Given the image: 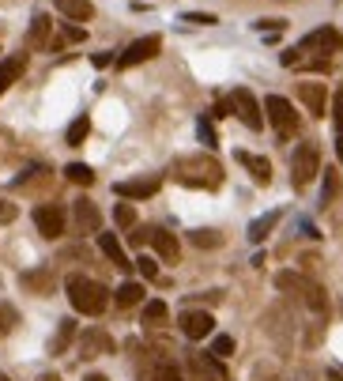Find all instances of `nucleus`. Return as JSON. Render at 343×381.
Masks as SVG:
<instances>
[{
	"instance_id": "nucleus-32",
	"label": "nucleus",
	"mask_w": 343,
	"mask_h": 381,
	"mask_svg": "<svg viewBox=\"0 0 343 381\" xmlns=\"http://www.w3.org/2000/svg\"><path fill=\"white\" fill-rule=\"evenodd\" d=\"M113 223H117V227H132V223H136V208H132V204H117L113 208Z\"/></svg>"
},
{
	"instance_id": "nucleus-4",
	"label": "nucleus",
	"mask_w": 343,
	"mask_h": 381,
	"mask_svg": "<svg viewBox=\"0 0 343 381\" xmlns=\"http://www.w3.org/2000/svg\"><path fill=\"white\" fill-rule=\"evenodd\" d=\"M290 174H295V189H306L309 181L321 174V155H317V143H298L295 159H290Z\"/></svg>"
},
{
	"instance_id": "nucleus-40",
	"label": "nucleus",
	"mask_w": 343,
	"mask_h": 381,
	"mask_svg": "<svg viewBox=\"0 0 343 381\" xmlns=\"http://www.w3.org/2000/svg\"><path fill=\"white\" fill-rule=\"evenodd\" d=\"M128 242H132V245H143V242H151V227H140L136 234H128Z\"/></svg>"
},
{
	"instance_id": "nucleus-34",
	"label": "nucleus",
	"mask_w": 343,
	"mask_h": 381,
	"mask_svg": "<svg viewBox=\"0 0 343 381\" xmlns=\"http://www.w3.org/2000/svg\"><path fill=\"white\" fill-rule=\"evenodd\" d=\"M196 133H200V140L208 143V148H215V128H211V121H208V117H200V121H196Z\"/></svg>"
},
{
	"instance_id": "nucleus-5",
	"label": "nucleus",
	"mask_w": 343,
	"mask_h": 381,
	"mask_svg": "<svg viewBox=\"0 0 343 381\" xmlns=\"http://www.w3.org/2000/svg\"><path fill=\"white\" fill-rule=\"evenodd\" d=\"M264 117L272 121V128L280 136H295L298 133V113H295V106H290L283 95H268V98H264Z\"/></svg>"
},
{
	"instance_id": "nucleus-13",
	"label": "nucleus",
	"mask_w": 343,
	"mask_h": 381,
	"mask_svg": "<svg viewBox=\"0 0 343 381\" xmlns=\"http://www.w3.org/2000/svg\"><path fill=\"white\" fill-rule=\"evenodd\" d=\"M98 355H113V340L102 332V328H91L79 340V359H98Z\"/></svg>"
},
{
	"instance_id": "nucleus-19",
	"label": "nucleus",
	"mask_w": 343,
	"mask_h": 381,
	"mask_svg": "<svg viewBox=\"0 0 343 381\" xmlns=\"http://www.w3.org/2000/svg\"><path fill=\"white\" fill-rule=\"evenodd\" d=\"M23 68H26V54H16V57H4V61H0V95H4V91L19 80Z\"/></svg>"
},
{
	"instance_id": "nucleus-21",
	"label": "nucleus",
	"mask_w": 343,
	"mask_h": 381,
	"mask_svg": "<svg viewBox=\"0 0 343 381\" xmlns=\"http://www.w3.org/2000/svg\"><path fill=\"white\" fill-rule=\"evenodd\" d=\"M57 4V11L61 16H68V19H76V23H83V19H91L95 16V8H91V0H53Z\"/></svg>"
},
{
	"instance_id": "nucleus-37",
	"label": "nucleus",
	"mask_w": 343,
	"mask_h": 381,
	"mask_svg": "<svg viewBox=\"0 0 343 381\" xmlns=\"http://www.w3.org/2000/svg\"><path fill=\"white\" fill-rule=\"evenodd\" d=\"M151 381H181V370L178 366H158V370L151 374Z\"/></svg>"
},
{
	"instance_id": "nucleus-11",
	"label": "nucleus",
	"mask_w": 343,
	"mask_h": 381,
	"mask_svg": "<svg viewBox=\"0 0 343 381\" xmlns=\"http://www.w3.org/2000/svg\"><path fill=\"white\" fill-rule=\"evenodd\" d=\"M185 374H189V381H222V366H219L215 355L193 351L189 359H185Z\"/></svg>"
},
{
	"instance_id": "nucleus-20",
	"label": "nucleus",
	"mask_w": 343,
	"mask_h": 381,
	"mask_svg": "<svg viewBox=\"0 0 343 381\" xmlns=\"http://www.w3.org/2000/svg\"><path fill=\"white\" fill-rule=\"evenodd\" d=\"M53 272L49 268H34V272H23V287L26 291H38V295H49L53 291Z\"/></svg>"
},
{
	"instance_id": "nucleus-48",
	"label": "nucleus",
	"mask_w": 343,
	"mask_h": 381,
	"mask_svg": "<svg viewBox=\"0 0 343 381\" xmlns=\"http://www.w3.org/2000/svg\"><path fill=\"white\" fill-rule=\"evenodd\" d=\"M0 381H8V377H4V374H0Z\"/></svg>"
},
{
	"instance_id": "nucleus-47",
	"label": "nucleus",
	"mask_w": 343,
	"mask_h": 381,
	"mask_svg": "<svg viewBox=\"0 0 343 381\" xmlns=\"http://www.w3.org/2000/svg\"><path fill=\"white\" fill-rule=\"evenodd\" d=\"M38 381H61L57 374H42V377H38Z\"/></svg>"
},
{
	"instance_id": "nucleus-46",
	"label": "nucleus",
	"mask_w": 343,
	"mask_h": 381,
	"mask_svg": "<svg viewBox=\"0 0 343 381\" xmlns=\"http://www.w3.org/2000/svg\"><path fill=\"white\" fill-rule=\"evenodd\" d=\"M83 381H106V374H87Z\"/></svg>"
},
{
	"instance_id": "nucleus-35",
	"label": "nucleus",
	"mask_w": 343,
	"mask_h": 381,
	"mask_svg": "<svg viewBox=\"0 0 343 381\" xmlns=\"http://www.w3.org/2000/svg\"><path fill=\"white\" fill-rule=\"evenodd\" d=\"M339 193V181L336 174H324V193H321V204H332V196Z\"/></svg>"
},
{
	"instance_id": "nucleus-12",
	"label": "nucleus",
	"mask_w": 343,
	"mask_h": 381,
	"mask_svg": "<svg viewBox=\"0 0 343 381\" xmlns=\"http://www.w3.org/2000/svg\"><path fill=\"white\" fill-rule=\"evenodd\" d=\"M178 325H181V332L189 336V340H204V336H211L215 318H211L208 310H185L181 318H178Z\"/></svg>"
},
{
	"instance_id": "nucleus-44",
	"label": "nucleus",
	"mask_w": 343,
	"mask_h": 381,
	"mask_svg": "<svg viewBox=\"0 0 343 381\" xmlns=\"http://www.w3.org/2000/svg\"><path fill=\"white\" fill-rule=\"evenodd\" d=\"M336 155H339V163H343V133L336 136Z\"/></svg>"
},
{
	"instance_id": "nucleus-38",
	"label": "nucleus",
	"mask_w": 343,
	"mask_h": 381,
	"mask_svg": "<svg viewBox=\"0 0 343 381\" xmlns=\"http://www.w3.org/2000/svg\"><path fill=\"white\" fill-rule=\"evenodd\" d=\"M332 121H336V128L343 133V87H339V95H336V102H332Z\"/></svg>"
},
{
	"instance_id": "nucleus-30",
	"label": "nucleus",
	"mask_w": 343,
	"mask_h": 381,
	"mask_svg": "<svg viewBox=\"0 0 343 381\" xmlns=\"http://www.w3.org/2000/svg\"><path fill=\"white\" fill-rule=\"evenodd\" d=\"M189 238H193V245H200V249H215V245H222V234H219V230H193Z\"/></svg>"
},
{
	"instance_id": "nucleus-9",
	"label": "nucleus",
	"mask_w": 343,
	"mask_h": 381,
	"mask_svg": "<svg viewBox=\"0 0 343 381\" xmlns=\"http://www.w3.org/2000/svg\"><path fill=\"white\" fill-rule=\"evenodd\" d=\"M158 49H163V38L158 34H143V38H136L121 57H117V68H132V64H143V61H151Z\"/></svg>"
},
{
	"instance_id": "nucleus-41",
	"label": "nucleus",
	"mask_w": 343,
	"mask_h": 381,
	"mask_svg": "<svg viewBox=\"0 0 343 381\" xmlns=\"http://www.w3.org/2000/svg\"><path fill=\"white\" fill-rule=\"evenodd\" d=\"M211 113H215V117H230V113H234L230 98H219V102H215V110H211Z\"/></svg>"
},
{
	"instance_id": "nucleus-1",
	"label": "nucleus",
	"mask_w": 343,
	"mask_h": 381,
	"mask_svg": "<svg viewBox=\"0 0 343 381\" xmlns=\"http://www.w3.org/2000/svg\"><path fill=\"white\" fill-rule=\"evenodd\" d=\"M170 174H174L178 186H189V189H219L222 186V166L211 155H181L170 166Z\"/></svg>"
},
{
	"instance_id": "nucleus-16",
	"label": "nucleus",
	"mask_w": 343,
	"mask_h": 381,
	"mask_svg": "<svg viewBox=\"0 0 343 381\" xmlns=\"http://www.w3.org/2000/svg\"><path fill=\"white\" fill-rule=\"evenodd\" d=\"M151 245H155V253L166 260V265H174V260L181 257V245H178V238L170 230H163V227H151Z\"/></svg>"
},
{
	"instance_id": "nucleus-27",
	"label": "nucleus",
	"mask_w": 343,
	"mask_h": 381,
	"mask_svg": "<svg viewBox=\"0 0 343 381\" xmlns=\"http://www.w3.org/2000/svg\"><path fill=\"white\" fill-rule=\"evenodd\" d=\"M64 178L76 181V186H95V170H91L87 163H68L64 166Z\"/></svg>"
},
{
	"instance_id": "nucleus-15",
	"label": "nucleus",
	"mask_w": 343,
	"mask_h": 381,
	"mask_svg": "<svg viewBox=\"0 0 343 381\" xmlns=\"http://www.w3.org/2000/svg\"><path fill=\"white\" fill-rule=\"evenodd\" d=\"M298 98L306 102V110L313 117H324V102H328V87L324 83H298Z\"/></svg>"
},
{
	"instance_id": "nucleus-8",
	"label": "nucleus",
	"mask_w": 343,
	"mask_h": 381,
	"mask_svg": "<svg viewBox=\"0 0 343 381\" xmlns=\"http://www.w3.org/2000/svg\"><path fill=\"white\" fill-rule=\"evenodd\" d=\"M163 189V174H143V178H132V181H117L113 193L125 196V200H148Z\"/></svg>"
},
{
	"instance_id": "nucleus-3",
	"label": "nucleus",
	"mask_w": 343,
	"mask_h": 381,
	"mask_svg": "<svg viewBox=\"0 0 343 381\" xmlns=\"http://www.w3.org/2000/svg\"><path fill=\"white\" fill-rule=\"evenodd\" d=\"M275 287L280 291H290V295H298L313 313H324L328 310V298H324V287L321 283H313L309 275H302V272H280L275 275Z\"/></svg>"
},
{
	"instance_id": "nucleus-6",
	"label": "nucleus",
	"mask_w": 343,
	"mask_h": 381,
	"mask_svg": "<svg viewBox=\"0 0 343 381\" xmlns=\"http://www.w3.org/2000/svg\"><path fill=\"white\" fill-rule=\"evenodd\" d=\"M295 49H298V57H306V54L328 57V54H336V49H343V31H336V27H317V31H309L306 38H302Z\"/></svg>"
},
{
	"instance_id": "nucleus-14",
	"label": "nucleus",
	"mask_w": 343,
	"mask_h": 381,
	"mask_svg": "<svg viewBox=\"0 0 343 381\" xmlns=\"http://www.w3.org/2000/svg\"><path fill=\"white\" fill-rule=\"evenodd\" d=\"M72 212H76V230L79 234H98L102 230V212L91 200H76Z\"/></svg>"
},
{
	"instance_id": "nucleus-2",
	"label": "nucleus",
	"mask_w": 343,
	"mask_h": 381,
	"mask_svg": "<svg viewBox=\"0 0 343 381\" xmlns=\"http://www.w3.org/2000/svg\"><path fill=\"white\" fill-rule=\"evenodd\" d=\"M64 291L76 313H87V318H98V313L110 306V291L98 280H87V275H68L64 280Z\"/></svg>"
},
{
	"instance_id": "nucleus-43",
	"label": "nucleus",
	"mask_w": 343,
	"mask_h": 381,
	"mask_svg": "<svg viewBox=\"0 0 343 381\" xmlns=\"http://www.w3.org/2000/svg\"><path fill=\"white\" fill-rule=\"evenodd\" d=\"M91 61H95V68H106V64H113L117 57H110V54H95V57H91Z\"/></svg>"
},
{
	"instance_id": "nucleus-28",
	"label": "nucleus",
	"mask_w": 343,
	"mask_h": 381,
	"mask_svg": "<svg viewBox=\"0 0 343 381\" xmlns=\"http://www.w3.org/2000/svg\"><path fill=\"white\" fill-rule=\"evenodd\" d=\"M87 133H91V117H87V113H79L76 121L68 125V136H64V140H68L72 148H79V143L87 140Z\"/></svg>"
},
{
	"instance_id": "nucleus-42",
	"label": "nucleus",
	"mask_w": 343,
	"mask_h": 381,
	"mask_svg": "<svg viewBox=\"0 0 343 381\" xmlns=\"http://www.w3.org/2000/svg\"><path fill=\"white\" fill-rule=\"evenodd\" d=\"M64 38H68V42H83V31H79V27H72V23H68V27H64Z\"/></svg>"
},
{
	"instance_id": "nucleus-18",
	"label": "nucleus",
	"mask_w": 343,
	"mask_h": 381,
	"mask_svg": "<svg viewBox=\"0 0 343 381\" xmlns=\"http://www.w3.org/2000/svg\"><path fill=\"white\" fill-rule=\"evenodd\" d=\"M98 249H102V253L110 257L121 272H128V268H132V260H128V253H125V245L117 242V234H98Z\"/></svg>"
},
{
	"instance_id": "nucleus-31",
	"label": "nucleus",
	"mask_w": 343,
	"mask_h": 381,
	"mask_svg": "<svg viewBox=\"0 0 343 381\" xmlns=\"http://www.w3.org/2000/svg\"><path fill=\"white\" fill-rule=\"evenodd\" d=\"M208 355H215V359H230V355H234V340L230 336H215V340H211V351Z\"/></svg>"
},
{
	"instance_id": "nucleus-39",
	"label": "nucleus",
	"mask_w": 343,
	"mask_h": 381,
	"mask_svg": "<svg viewBox=\"0 0 343 381\" xmlns=\"http://www.w3.org/2000/svg\"><path fill=\"white\" fill-rule=\"evenodd\" d=\"M16 215H19V212H16V204H11V200H0V223H11Z\"/></svg>"
},
{
	"instance_id": "nucleus-29",
	"label": "nucleus",
	"mask_w": 343,
	"mask_h": 381,
	"mask_svg": "<svg viewBox=\"0 0 343 381\" xmlns=\"http://www.w3.org/2000/svg\"><path fill=\"white\" fill-rule=\"evenodd\" d=\"M16 325H19V310L8 306V302H0V336H8Z\"/></svg>"
},
{
	"instance_id": "nucleus-25",
	"label": "nucleus",
	"mask_w": 343,
	"mask_h": 381,
	"mask_svg": "<svg viewBox=\"0 0 343 381\" xmlns=\"http://www.w3.org/2000/svg\"><path fill=\"white\" fill-rule=\"evenodd\" d=\"M113 302H117L121 310L140 306V302H143V287H140V283H121V287H117V295H113Z\"/></svg>"
},
{
	"instance_id": "nucleus-17",
	"label": "nucleus",
	"mask_w": 343,
	"mask_h": 381,
	"mask_svg": "<svg viewBox=\"0 0 343 381\" xmlns=\"http://www.w3.org/2000/svg\"><path fill=\"white\" fill-rule=\"evenodd\" d=\"M237 163L249 166V174H253L257 186H268L272 181V163L264 159V155H249V151H237Z\"/></svg>"
},
{
	"instance_id": "nucleus-24",
	"label": "nucleus",
	"mask_w": 343,
	"mask_h": 381,
	"mask_svg": "<svg viewBox=\"0 0 343 381\" xmlns=\"http://www.w3.org/2000/svg\"><path fill=\"white\" fill-rule=\"evenodd\" d=\"M166 318H170V310H166L163 298H155V302H148V306H143V328H163Z\"/></svg>"
},
{
	"instance_id": "nucleus-23",
	"label": "nucleus",
	"mask_w": 343,
	"mask_h": 381,
	"mask_svg": "<svg viewBox=\"0 0 343 381\" xmlns=\"http://www.w3.org/2000/svg\"><path fill=\"white\" fill-rule=\"evenodd\" d=\"M280 223V212H264V215H257L253 223H249V242H264L272 234V227Z\"/></svg>"
},
{
	"instance_id": "nucleus-7",
	"label": "nucleus",
	"mask_w": 343,
	"mask_h": 381,
	"mask_svg": "<svg viewBox=\"0 0 343 381\" xmlns=\"http://www.w3.org/2000/svg\"><path fill=\"white\" fill-rule=\"evenodd\" d=\"M230 106H234L237 117H242V125H245V128H253V133H260V128H264V106L257 102L253 91L237 87L234 95H230Z\"/></svg>"
},
{
	"instance_id": "nucleus-22",
	"label": "nucleus",
	"mask_w": 343,
	"mask_h": 381,
	"mask_svg": "<svg viewBox=\"0 0 343 381\" xmlns=\"http://www.w3.org/2000/svg\"><path fill=\"white\" fill-rule=\"evenodd\" d=\"M49 27H53L49 16H42V11H38V16L31 19V31H26V46H31V49H42V46L49 42Z\"/></svg>"
},
{
	"instance_id": "nucleus-26",
	"label": "nucleus",
	"mask_w": 343,
	"mask_h": 381,
	"mask_svg": "<svg viewBox=\"0 0 343 381\" xmlns=\"http://www.w3.org/2000/svg\"><path fill=\"white\" fill-rule=\"evenodd\" d=\"M72 336H76V321L64 318V321L57 325V336H53V344H49V355H61L64 347L72 344Z\"/></svg>"
},
{
	"instance_id": "nucleus-10",
	"label": "nucleus",
	"mask_w": 343,
	"mask_h": 381,
	"mask_svg": "<svg viewBox=\"0 0 343 381\" xmlns=\"http://www.w3.org/2000/svg\"><path fill=\"white\" fill-rule=\"evenodd\" d=\"M34 227H38V234L42 238H61L64 234V208L61 204H38L34 208Z\"/></svg>"
},
{
	"instance_id": "nucleus-36",
	"label": "nucleus",
	"mask_w": 343,
	"mask_h": 381,
	"mask_svg": "<svg viewBox=\"0 0 343 381\" xmlns=\"http://www.w3.org/2000/svg\"><path fill=\"white\" fill-rule=\"evenodd\" d=\"M136 268H140L143 280H155V275H158V265H155L151 257H136Z\"/></svg>"
},
{
	"instance_id": "nucleus-45",
	"label": "nucleus",
	"mask_w": 343,
	"mask_h": 381,
	"mask_svg": "<svg viewBox=\"0 0 343 381\" xmlns=\"http://www.w3.org/2000/svg\"><path fill=\"white\" fill-rule=\"evenodd\" d=\"M328 377H332V381H343V370H328Z\"/></svg>"
},
{
	"instance_id": "nucleus-33",
	"label": "nucleus",
	"mask_w": 343,
	"mask_h": 381,
	"mask_svg": "<svg viewBox=\"0 0 343 381\" xmlns=\"http://www.w3.org/2000/svg\"><path fill=\"white\" fill-rule=\"evenodd\" d=\"M181 23H193V27H211V23H219V19L208 16V11H185Z\"/></svg>"
}]
</instances>
